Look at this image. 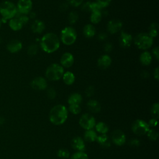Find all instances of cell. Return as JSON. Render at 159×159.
Instances as JSON below:
<instances>
[{
  "label": "cell",
  "instance_id": "6da1fadb",
  "mask_svg": "<svg viewBox=\"0 0 159 159\" xmlns=\"http://www.w3.org/2000/svg\"><path fill=\"white\" fill-rule=\"evenodd\" d=\"M41 48L48 53L57 51L60 47V40L54 33H47L41 39L40 42Z\"/></svg>",
  "mask_w": 159,
  "mask_h": 159
},
{
  "label": "cell",
  "instance_id": "7a4b0ae2",
  "mask_svg": "<svg viewBox=\"0 0 159 159\" xmlns=\"http://www.w3.org/2000/svg\"><path fill=\"white\" fill-rule=\"evenodd\" d=\"M68 117V110L62 104H58L53 107L49 113V120L54 125L63 124Z\"/></svg>",
  "mask_w": 159,
  "mask_h": 159
},
{
  "label": "cell",
  "instance_id": "3957f363",
  "mask_svg": "<svg viewBox=\"0 0 159 159\" xmlns=\"http://www.w3.org/2000/svg\"><path fill=\"white\" fill-rule=\"evenodd\" d=\"M17 12V7L11 1H6L0 5V14L3 19L7 20L14 18Z\"/></svg>",
  "mask_w": 159,
  "mask_h": 159
},
{
  "label": "cell",
  "instance_id": "277c9868",
  "mask_svg": "<svg viewBox=\"0 0 159 159\" xmlns=\"http://www.w3.org/2000/svg\"><path fill=\"white\" fill-rule=\"evenodd\" d=\"M64 69L62 66L57 63H53L47 68L45 76L50 81H57L62 77Z\"/></svg>",
  "mask_w": 159,
  "mask_h": 159
},
{
  "label": "cell",
  "instance_id": "5b68a950",
  "mask_svg": "<svg viewBox=\"0 0 159 159\" xmlns=\"http://www.w3.org/2000/svg\"><path fill=\"white\" fill-rule=\"evenodd\" d=\"M153 38L147 33H140L134 38V43L140 49L147 50L153 45Z\"/></svg>",
  "mask_w": 159,
  "mask_h": 159
},
{
  "label": "cell",
  "instance_id": "8992f818",
  "mask_svg": "<svg viewBox=\"0 0 159 159\" xmlns=\"http://www.w3.org/2000/svg\"><path fill=\"white\" fill-rule=\"evenodd\" d=\"M77 37L76 30L72 27H66L61 32L60 39L63 43L66 45L73 44Z\"/></svg>",
  "mask_w": 159,
  "mask_h": 159
},
{
  "label": "cell",
  "instance_id": "52a82bcc",
  "mask_svg": "<svg viewBox=\"0 0 159 159\" xmlns=\"http://www.w3.org/2000/svg\"><path fill=\"white\" fill-rule=\"evenodd\" d=\"M149 125L143 120L137 119L132 124V132L137 135H143L149 130Z\"/></svg>",
  "mask_w": 159,
  "mask_h": 159
},
{
  "label": "cell",
  "instance_id": "ba28073f",
  "mask_svg": "<svg viewBox=\"0 0 159 159\" xmlns=\"http://www.w3.org/2000/svg\"><path fill=\"white\" fill-rule=\"evenodd\" d=\"M79 124L82 128L87 130L92 129L95 126L96 120L92 115L86 113L81 116L79 120Z\"/></svg>",
  "mask_w": 159,
  "mask_h": 159
},
{
  "label": "cell",
  "instance_id": "9c48e42d",
  "mask_svg": "<svg viewBox=\"0 0 159 159\" xmlns=\"http://www.w3.org/2000/svg\"><path fill=\"white\" fill-rule=\"evenodd\" d=\"M32 0H19L17 2V11L23 14H28L32 9Z\"/></svg>",
  "mask_w": 159,
  "mask_h": 159
},
{
  "label": "cell",
  "instance_id": "30bf717a",
  "mask_svg": "<svg viewBox=\"0 0 159 159\" xmlns=\"http://www.w3.org/2000/svg\"><path fill=\"white\" fill-rule=\"evenodd\" d=\"M125 139L126 137L124 133L119 129L114 130L112 134V140L113 143L117 146L124 145L125 142Z\"/></svg>",
  "mask_w": 159,
  "mask_h": 159
},
{
  "label": "cell",
  "instance_id": "8fae6325",
  "mask_svg": "<svg viewBox=\"0 0 159 159\" xmlns=\"http://www.w3.org/2000/svg\"><path fill=\"white\" fill-rule=\"evenodd\" d=\"M122 22L119 19H112L108 22L107 29L109 33L114 34L118 32L122 27Z\"/></svg>",
  "mask_w": 159,
  "mask_h": 159
},
{
  "label": "cell",
  "instance_id": "7c38bea8",
  "mask_svg": "<svg viewBox=\"0 0 159 159\" xmlns=\"http://www.w3.org/2000/svg\"><path fill=\"white\" fill-rule=\"evenodd\" d=\"M31 87L35 90H43L47 86L46 80L41 76L34 78L30 83Z\"/></svg>",
  "mask_w": 159,
  "mask_h": 159
},
{
  "label": "cell",
  "instance_id": "4fadbf2b",
  "mask_svg": "<svg viewBox=\"0 0 159 159\" xmlns=\"http://www.w3.org/2000/svg\"><path fill=\"white\" fill-rule=\"evenodd\" d=\"M133 40V37L131 34H128L125 32L122 31L119 37V43L121 47L124 48H127L130 47Z\"/></svg>",
  "mask_w": 159,
  "mask_h": 159
},
{
  "label": "cell",
  "instance_id": "5bb4252c",
  "mask_svg": "<svg viewBox=\"0 0 159 159\" xmlns=\"http://www.w3.org/2000/svg\"><path fill=\"white\" fill-rule=\"evenodd\" d=\"M74 63V57L73 55L69 52L63 53L60 58L61 66L65 68H69L72 66Z\"/></svg>",
  "mask_w": 159,
  "mask_h": 159
},
{
  "label": "cell",
  "instance_id": "9a60e30c",
  "mask_svg": "<svg viewBox=\"0 0 159 159\" xmlns=\"http://www.w3.org/2000/svg\"><path fill=\"white\" fill-rule=\"evenodd\" d=\"M71 145L73 148L80 152H83L85 148L84 140L80 137H76L71 140Z\"/></svg>",
  "mask_w": 159,
  "mask_h": 159
},
{
  "label": "cell",
  "instance_id": "2e32d148",
  "mask_svg": "<svg viewBox=\"0 0 159 159\" xmlns=\"http://www.w3.org/2000/svg\"><path fill=\"white\" fill-rule=\"evenodd\" d=\"M22 48V44L18 40H12L7 45V49L11 53H16L20 51Z\"/></svg>",
  "mask_w": 159,
  "mask_h": 159
},
{
  "label": "cell",
  "instance_id": "e0dca14e",
  "mask_svg": "<svg viewBox=\"0 0 159 159\" xmlns=\"http://www.w3.org/2000/svg\"><path fill=\"white\" fill-rule=\"evenodd\" d=\"M112 60L108 55H102L98 60V65L100 68L106 69L111 64Z\"/></svg>",
  "mask_w": 159,
  "mask_h": 159
},
{
  "label": "cell",
  "instance_id": "ac0fdd59",
  "mask_svg": "<svg viewBox=\"0 0 159 159\" xmlns=\"http://www.w3.org/2000/svg\"><path fill=\"white\" fill-rule=\"evenodd\" d=\"M45 28L44 23L40 20H35L31 25V29L32 32L35 34L42 33L45 30Z\"/></svg>",
  "mask_w": 159,
  "mask_h": 159
},
{
  "label": "cell",
  "instance_id": "d6986e66",
  "mask_svg": "<svg viewBox=\"0 0 159 159\" xmlns=\"http://www.w3.org/2000/svg\"><path fill=\"white\" fill-rule=\"evenodd\" d=\"M87 107L88 110L93 113L99 112L101 110L100 104L96 100L91 99L87 102Z\"/></svg>",
  "mask_w": 159,
  "mask_h": 159
},
{
  "label": "cell",
  "instance_id": "ffe728a7",
  "mask_svg": "<svg viewBox=\"0 0 159 159\" xmlns=\"http://www.w3.org/2000/svg\"><path fill=\"white\" fill-rule=\"evenodd\" d=\"M96 141L101 146L104 148H107L111 146V142L108 136L106 134H101L97 137Z\"/></svg>",
  "mask_w": 159,
  "mask_h": 159
},
{
  "label": "cell",
  "instance_id": "44dd1931",
  "mask_svg": "<svg viewBox=\"0 0 159 159\" xmlns=\"http://www.w3.org/2000/svg\"><path fill=\"white\" fill-rule=\"evenodd\" d=\"M9 25L12 30L17 31L21 29L24 25L18 18L15 17L10 19L9 22Z\"/></svg>",
  "mask_w": 159,
  "mask_h": 159
},
{
  "label": "cell",
  "instance_id": "7402d4cb",
  "mask_svg": "<svg viewBox=\"0 0 159 159\" xmlns=\"http://www.w3.org/2000/svg\"><path fill=\"white\" fill-rule=\"evenodd\" d=\"M83 32L84 35L86 38L93 37L96 33V29L91 24H86L83 29Z\"/></svg>",
  "mask_w": 159,
  "mask_h": 159
},
{
  "label": "cell",
  "instance_id": "603a6c76",
  "mask_svg": "<svg viewBox=\"0 0 159 159\" xmlns=\"http://www.w3.org/2000/svg\"><path fill=\"white\" fill-rule=\"evenodd\" d=\"M152 60V57L151 54L147 52H142L140 55V61L143 65H148L151 63Z\"/></svg>",
  "mask_w": 159,
  "mask_h": 159
},
{
  "label": "cell",
  "instance_id": "cb8c5ba5",
  "mask_svg": "<svg viewBox=\"0 0 159 159\" xmlns=\"http://www.w3.org/2000/svg\"><path fill=\"white\" fill-rule=\"evenodd\" d=\"M82 102V96L80 94L75 93L71 94L68 99L69 104H80Z\"/></svg>",
  "mask_w": 159,
  "mask_h": 159
},
{
  "label": "cell",
  "instance_id": "d4e9b609",
  "mask_svg": "<svg viewBox=\"0 0 159 159\" xmlns=\"http://www.w3.org/2000/svg\"><path fill=\"white\" fill-rule=\"evenodd\" d=\"M97 134L96 132L92 129L87 130L84 134V139L85 141L88 142H93L96 140Z\"/></svg>",
  "mask_w": 159,
  "mask_h": 159
},
{
  "label": "cell",
  "instance_id": "484cf974",
  "mask_svg": "<svg viewBox=\"0 0 159 159\" xmlns=\"http://www.w3.org/2000/svg\"><path fill=\"white\" fill-rule=\"evenodd\" d=\"M62 78L64 83L68 85L72 84L75 80L74 74L70 71H66L64 73L62 76Z\"/></svg>",
  "mask_w": 159,
  "mask_h": 159
},
{
  "label": "cell",
  "instance_id": "4316f807",
  "mask_svg": "<svg viewBox=\"0 0 159 159\" xmlns=\"http://www.w3.org/2000/svg\"><path fill=\"white\" fill-rule=\"evenodd\" d=\"M95 128L97 132L101 134H106L109 130L108 126L103 122H99L95 125Z\"/></svg>",
  "mask_w": 159,
  "mask_h": 159
},
{
  "label": "cell",
  "instance_id": "83f0119b",
  "mask_svg": "<svg viewBox=\"0 0 159 159\" xmlns=\"http://www.w3.org/2000/svg\"><path fill=\"white\" fill-rule=\"evenodd\" d=\"M102 11H96L92 12L91 14L90 20L93 24H98L99 23L102 19Z\"/></svg>",
  "mask_w": 159,
  "mask_h": 159
},
{
  "label": "cell",
  "instance_id": "f1b7e54d",
  "mask_svg": "<svg viewBox=\"0 0 159 159\" xmlns=\"http://www.w3.org/2000/svg\"><path fill=\"white\" fill-rule=\"evenodd\" d=\"M158 24L157 22H153L152 24H150V27H149V29H150V31H149V33L148 34L152 37H157V34H158Z\"/></svg>",
  "mask_w": 159,
  "mask_h": 159
},
{
  "label": "cell",
  "instance_id": "f546056e",
  "mask_svg": "<svg viewBox=\"0 0 159 159\" xmlns=\"http://www.w3.org/2000/svg\"><path fill=\"white\" fill-rule=\"evenodd\" d=\"M71 159H88V157L86 153L78 151L71 155Z\"/></svg>",
  "mask_w": 159,
  "mask_h": 159
},
{
  "label": "cell",
  "instance_id": "4dcf8cb0",
  "mask_svg": "<svg viewBox=\"0 0 159 159\" xmlns=\"http://www.w3.org/2000/svg\"><path fill=\"white\" fill-rule=\"evenodd\" d=\"M78 19V14L76 12L71 11L68 14V20L71 24H73L76 22Z\"/></svg>",
  "mask_w": 159,
  "mask_h": 159
},
{
  "label": "cell",
  "instance_id": "1f68e13d",
  "mask_svg": "<svg viewBox=\"0 0 159 159\" xmlns=\"http://www.w3.org/2000/svg\"><path fill=\"white\" fill-rule=\"evenodd\" d=\"M151 114L154 118L157 119L158 117V114H159V104L158 102L155 103L152 105L151 109H150Z\"/></svg>",
  "mask_w": 159,
  "mask_h": 159
},
{
  "label": "cell",
  "instance_id": "d6a6232c",
  "mask_svg": "<svg viewBox=\"0 0 159 159\" xmlns=\"http://www.w3.org/2000/svg\"><path fill=\"white\" fill-rule=\"evenodd\" d=\"M68 110L73 114H78L81 112V107L79 104H70Z\"/></svg>",
  "mask_w": 159,
  "mask_h": 159
},
{
  "label": "cell",
  "instance_id": "836d02e7",
  "mask_svg": "<svg viewBox=\"0 0 159 159\" xmlns=\"http://www.w3.org/2000/svg\"><path fill=\"white\" fill-rule=\"evenodd\" d=\"M57 156L62 158H68L70 157V152L65 148H61L58 150Z\"/></svg>",
  "mask_w": 159,
  "mask_h": 159
},
{
  "label": "cell",
  "instance_id": "e575fe53",
  "mask_svg": "<svg viewBox=\"0 0 159 159\" xmlns=\"http://www.w3.org/2000/svg\"><path fill=\"white\" fill-rule=\"evenodd\" d=\"M146 134L147 135V137L149 138V139L151 140H156L158 137V132L154 129H149Z\"/></svg>",
  "mask_w": 159,
  "mask_h": 159
},
{
  "label": "cell",
  "instance_id": "d590c367",
  "mask_svg": "<svg viewBox=\"0 0 159 159\" xmlns=\"http://www.w3.org/2000/svg\"><path fill=\"white\" fill-rule=\"evenodd\" d=\"M38 52V46L36 44H31L27 49V53L29 55H34Z\"/></svg>",
  "mask_w": 159,
  "mask_h": 159
},
{
  "label": "cell",
  "instance_id": "8d00e7d4",
  "mask_svg": "<svg viewBox=\"0 0 159 159\" xmlns=\"http://www.w3.org/2000/svg\"><path fill=\"white\" fill-rule=\"evenodd\" d=\"M102 9V8L96 2H91L90 11H91V12H96V11L101 12Z\"/></svg>",
  "mask_w": 159,
  "mask_h": 159
},
{
  "label": "cell",
  "instance_id": "74e56055",
  "mask_svg": "<svg viewBox=\"0 0 159 159\" xmlns=\"http://www.w3.org/2000/svg\"><path fill=\"white\" fill-rule=\"evenodd\" d=\"M66 2L68 4L72 6L78 7L83 3V0H66Z\"/></svg>",
  "mask_w": 159,
  "mask_h": 159
},
{
  "label": "cell",
  "instance_id": "f35d334b",
  "mask_svg": "<svg viewBox=\"0 0 159 159\" xmlns=\"http://www.w3.org/2000/svg\"><path fill=\"white\" fill-rule=\"evenodd\" d=\"M111 0H96V2L102 7H107L111 2Z\"/></svg>",
  "mask_w": 159,
  "mask_h": 159
},
{
  "label": "cell",
  "instance_id": "ab89813d",
  "mask_svg": "<svg viewBox=\"0 0 159 159\" xmlns=\"http://www.w3.org/2000/svg\"><path fill=\"white\" fill-rule=\"evenodd\" d=\"M94 93V88H93V86H88L86 89V91H85V94H86V96L87 97H91L93 95Z\"/></svg>",
  "mask_w": 159,
  "mask_h": 159
},
{
  "label": "cell",
  "instance_id": "60d3db41",
  "mask_svg": "<svg viewBox=\"0 0 159 159\" xmlns=\"http://www.w3.org/2000/svg\"><path fill=\"white\" fill-rule=\"evenodd\" d=\"M47 96L50 99H54L56 96V91L53 88H50L47 90Z\"/></svg>",
  "mask_w": 159,
  "mask_h": 159
},
{
  "label": "cell",
  "instance_id": "b9f144b4",
  "mask_svg": "<svg viewBox=\"0 0 159 159\" xmlns=\"http://www.w3.org/2000/svg\"><path fill=\"white\" fill-rule=\"evenodd\" d=\"M91 2H85L84 4H83L81 6V9L84 11H90V6H91Z\"/></svg>",
  "mask_w": 159,
  "mask_h": 159
},
{
  "label": "cell",
  "instance_id": "7bdbcfd3",
  "mask_svg": "<svg viewBox=\"0 0 159 159\" xmlns=\"http://www.w3.org/2000/svg\"><path fill=\"white\" fill-rule=\"evenodd\" d=\"M129 144L132 147H138L140 145V141L137 139H132L130 140Z\"/></svg>",
  "mask_w": 159,
  "mask_h": 159
},
{
  "label": "cell",
  "instance_id": "ee69618b",
  "mask_svg": "<svg viewBox=\"0 0 159 159\" xmlns=\"http://www.w3.org/2000/svg\"><path fill=\"white\" fill-rule=\"evenodd\" d=\"M148 125H149V127H155L157 126L158 122H157V119L155 118H152V119H150L149 120V122L147 123Z\"/></svg>",
  "mask_w": 159,
  "mask_h": 159
},
{
  "label": "cell",
  "instance_id": "f6af8a7d",
  "mask_svg": "<svg viewBox=\"0 0 159 159\" xmlns=\"http://www.w3.org/2000/svg\"><path fill=\"white\" fill-rule=\"evenodd\" d=\"M68 4L66 2H63L60 6V10L62 12L66 11L68 9Z\"/></svg>",
  "mask_w": 159,
  "mask_h": 159
},
{
  "label": "cell",
  "instance_id": "bcb514c9",
  "mask_svg": "<svg viewBox=\"0 0 159 159\" xmlns=\"http://www.w3.org/2000/svg\"><path fill=\"white\" fill-rule=\"evenodd\" d=\"M152 52H153V54L155 57L156 59L158 60V58H159V50H158V47H155L153 49Z\"/></svg>",
  "mask_w": 159,
  "mask_h": 159
},
{
  "label": "cell",
  "instance_id": "7dc6e473",
  "mask_svg": "<svg viewBox=\"0 0 159 159\" xmlns=\"http://www.w3.org/2000/svg\"><path fill=\"white\" fill-rule=\"evenodd\" d=\"M112 49V45L111 43H107L104 45V50L107 52H109Z\"/></svg>",
  "mask_w": 159,
  "mask_h": 159
},
{
  "label": "cell",
  "instance_id": "c3c4849f",
  "mask_svg": "<svg viewBox=\"0 0 159 159\" xmlns=\"http://www.w3.org/2000/svg\"><path fill=\"white\" fill-rule=\"evenodd\" d=\"M153 74H154V78L157 80H158V79H159V75H158V67H157L156 68H155V70H154V73H153Z\"/></svg>",
  "mask_w": 159,
  "mask_h": 159
},
{
  "label": "cell",
  "instance_id": "681fc988",
  "mask_svg": "<svg viewBox=\"0 0 159 159\" xmlns=\"http://www.w3.org/2000/svg\"><path fill=\"white\" fill-rule=\"evenodd\" d=\"M28 14H29V16H28L29 18H31V19H34L35 17L36 16V14L34 12H30Z\"/></svg>",
  "mask_w": 159,
  "mask_h": 159
},
{
  "label": "cell",
  "instance_id": "f907efd6",
  "mask_svg": "<svg viewBox=\"0 0 159 159\" xmlns=\"http://www.w3.org/2000/svg\"><path fill=\"white\" fill-rule=\"evenodd\" d=\"M141 76H142V78H147L149 76V74H148V73L147 71H142V73L141 74Z\"/></svg>",
  "mask_w": 159,
  "mask_h": 159
},
{
  "label": "cell",
  "instance_id": "816d5d0a",
  "mask_svg": "<svg viewBox=\"0 0 159 159\" xmlns=\"http://www.w3.org/2000/svg\"><path fill=\"white\" fill-rule=\"evenodd\" d=\"M99 39H100V40H104V39H105L106 38V34H104V33H101V34H100L99 35Z\"/></svg>",
  "mask_w": 159,
  "mask_h": 159
},
{
  "label": "cell",
  "instance_id": "f5cc1de1",
  "mask_svg": "<svg viewBox=\"0 0 159 159\" xmlns=\"http://www.w3.org/2000/svg\"><path fill=\"white\" fill-rule=\"evenodd\" d=\"M1 24H2V21L0 19V28H1Z\"/></svg>",
  "mask_w": 159,
  "mask_h": 159
}]
</instances>
